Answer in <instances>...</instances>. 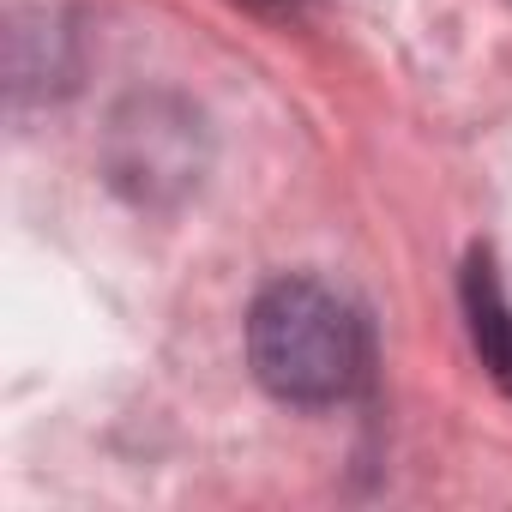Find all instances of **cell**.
<instances>
[{
	"label": "cell",
	"instance_id": "obj_2",
	"mask_svg": "<svg viewBox=\"0 0 512 512\" xmlns=\"http://www.w3.org/2000/svg\"><path fill=\"white\" fill-rule=\"evenodd\" d=\"M464 326H470V344H476L482 368L512 398V302L494 278L488 253H470V266H464Z\"/></svg>",
	"mask_w": 512,
	"mask_h": 512
},
{
	"label": "cell",
	"instance_id": "obj_1",
	"mask_svg": "<svg viewBox=\"0 0 512 512\" xmlns=\"http://www.w3.org/2000/svg\"><path fill=\"white\" fill-rule=\"evenodd\" d=\"M247 362L278 404L332 410L368 386L374 338L350 296L320 278H278L247 308Z\"/></svg>",
	"mask_w": 512,
	"mask_h": 512
}]
</instances>
